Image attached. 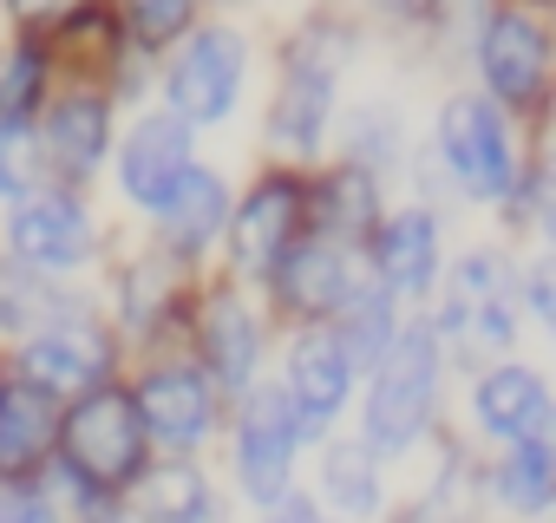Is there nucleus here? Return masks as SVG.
Wrapping results in <instances>:
<instances>
[{
  "instance_id": "nucleus-29",
  "label": "nucleus",
  "mask_w": 556,
  "mask_h": 523,
  "mask_svg": "<svg viewBox=\"0 0 556 523\" xmlns=\"http://www.w3.org/2000/svg\"><path fill=\"white\" fill-rule=\"evenodd\" d=\"M190 8L197 0H131V21H138V40H170L184 21H190Z\"/></svg>"
},
{
  "instance_id": "nucleus-15",
  "label": "nucleus",
  "mask_w": 556,
  "mask_h": 523,
  "mask_svg": "<svg viewBox=\"0 0 556 523\" xmlns=\"http://www.w3.org/2000/svg\"><path fill=\"white\" fill-rule=\"evenodd\" d=\"M348 380H354V360L341 354L334 334H308L295 354H289V412L295 425H328L348 399Z\"/></svg>"
},
{
  "instance_id": "nucleus-22",
  "label": "nucleus",
  "mask_w": 556,
  "mask_h": 523,
  "mask_svg": "<svg viewBox=\"0 0 556 523\" xmlns=\"http://www.w3.org/2000/svg\"><path fill=\"white\" fill-rule=\"evenodd\" d=\"M138 510H144V523H216V490L203 471L164 464L138 484Z\"/></svg>"
},
{
  "instance_id": "nucleus-5",
  "label": "nucleus",
  "mask_w": 556,
  "mask_h": 523,
  "mask_svg": "<svg viewBox=\"0 0 556 523\" xmlns=\"http://www.w3.org/2000/svg\"><path fill=\"white\" fill-rule=\"evenodd\" d=\"M439 334L458 341L465 354H497V347H510V276H504L497 255H465L458 269H452Z\"/></svg>"
},
{
  "instance_id": "nucleus-3",
  "label": "nucleus",
  "mask_w": 556,
  "mask_h": 523,
  "mask_svg": "<svg viewBox=\"0 0 556 523\" xmlns=\"http://www.w3.org/2000/svg\"><path fill=\"white\" fill-rule=\"evenodd\" d=\"M334 73H341V40L334 34H308L289 53L282 99H275V112H268V144L282 157H308L321 144L328 112H334Z\"/></svg>"
},
{
  "instance_id": "nucleus-14",
  "label": "nucleus",
  "mask_w": 556,
  "mask_h": 523,
  "mask_svg": "<svg viewBox=\"0 0 556 523\" xmlns=\"http://www.w3.org/2000/svg\"><path fill=\"white\" fill-rule=\"evenodd\" d=\"M478 425L504 445H530V438H549V393L530 367H491L478 380Z\"/></svg>"
},
{
  "instance_id": "nucleus-30",
  "label": "nucleus",
  "mask_w": 556,
  "mask_h": 523,
  "mask_svg": "<svg viewBox=\"0 0 556 523\" xmlns=\"http://www.w3.org/2000/svg\"><path fill=\"white\" fill-rule=\"evenodd\" d=\"M27 183V131L21 118H0V196H14Z\"/></svg>"
},
{
  "instance_id": "nucleus-13",
  "label": "nucleus",
  "mask_w": 556,
  "mask_h": 523,
  "mask_svg": "<svg viewBox=\"0 0 556 523\" xmlns=\"http://www.w3.org/2000/svg\"><path fill=\"white\" fill-rule=\"evenodd\" d=\"M184 170H190V125L184 118H138V131L125 138V164H118L125 196L157 209Z\"/></svg>"
},
{
  "instance_id": "nucleus-16",
  "label": "nucleus",
  "mask_w": 556,
  "mask_h": 523,
  "mask_svg": "<svg viewBox=\"0 0 556 523\" xmlns=\"http://www.w3.org/2000/svg\"><path fill=\"white\" fill-rule=\"evenodd\" d=\"M53 438V399L34 380H0V477H27Z\"/></svg>"
},
{
  "instance_id": "nucleus-21",
  "label": "nucleus",
  "mask_w": 556,
  "mask_h": 523,
  "mask_svg": "<svg viewBox=\"0 0 556 523\" xmlns=\"http://www.w3.org/2000/svg\"><path fill=\"white\" fill-rule=\"evenodd\" d=\"M99 157H105V105L86 99V92L53 105V118H47V164L60 177H92Z\"/></svg>"
},
{
  "instance_id": "nucleus-32",
  "label": "nucleus",
  "mask_w": 556,
  "mask_h": 523,
  "mask_svg": "<svg viewBox=\"0 0 556 523\" xmlns=\"http://www.w3.org/2000/svg\"><path fill=\"white\" fill-rule=\"evenodd\" d=\"M8 8H14L27 27H53V21H66V14L79 8V0H8Z\"/></svg>"
},
{
  "instance_id": "nucleus-10",
  "label": "nucleus",
  "mask_w": 556,
  "mask_h": 523,
  "mask_svg": "<svg viewBox=\"0 0 556 523\" xmlns=\"http://www.w3.org/2000/svg\"><path fill=\"white\" fill-rule=\"evenodd\" d=\"M131 406H138V425H144L151 438H164L170 451L203 445L210 425H216V393H210V380L190 373V367H164V373H151V380L138 386Z\"/></svg>"
},
{
  "instance_id": "nucleus-33",
  "label": "nucleus",
  "mask_w": 556,
  "mask_h": 523,
  "mask_svg": "<svg viewBox=\"0 0 556 523\" xmlns=\"http://www.w3.org/2000/svg\"><path fill=\"white\" fill-rule=\"evenodd\" d=\"M268 523H321V516H315L308 497H275V503H268Z\"/></svg>"
},
{
  "instance_id": "nucleus-11",
  "label": "nucleus",
  "mask_w": 556,
  "mask_h": 523,
  "mask_svg": "<svg viewBox=\"0 0 556 523\" xmlns=\"http://www.w3.org/2000/svg\"><path fill=\"white\" fill-rule=\"evenodd\" d=\"M478 66L504 105H530L543 92V73H549V40L530 14H497L478 40Z\"/></svg>"
},
{
  "instance_id": "nucleus-17",
  "label": "nucleus",
  "mask_w": 556,
  "mask_h": 523,
  "mask_svg": "<svg viewBox=\"0 0 556 523\" xmlns=\"http://www.w3.org/2000/svg\"><path fill=\"white\" fill-rule=\"evenodd\" d=\"M374 255H380L387 295H426L432 276H439V229H432V216L426 209H400L393 222H380Z\"/></svg>"
},
{
  "instance_id": "nucleus-34",
  "label": "nucleus",
  "mask_w": 556,
  "mask_h": 523,
  "mask_svg": "<svg viewBox=\"0 0 556 523\" xmlns=\"http://www.w3.org/2000/svg\"><path fill=\"white\" fill-rule=\"evenodd\" d=\"M400 8H432V0H400Z\"/></svg>"
},
{
  "instance_id": "nucleus-1",
  "label": "nucleus",
  "mask_w": 556,
  "mask_h": 523,
  "mask_svg": "<svg viewBox=\"0 0 556 523\" xmlns=\"http://www.w3.org/2000/svg\"><path fill=\"white\" fill-rule=\"evenodd\" d=\"M439 399V341L432 328H406L380 354V380L367 399V451H406Z\"/></svg>"
},
{
  "instance_id": "nucleus-27",
  "label": "nucleus",
  "mask_w": 556,
  "mask_h": 523,
  "mask_svg": "<svg viewBox=\"0 0 556 523\" xmlns=\"http://www.w3.org/2000/svg\"><path fill=\"white\" fill-rule=\"evenodd\" d=\"M328 222L348 229V235L374 222V183H367V170H341V177L328 183Z\"/></svg>"
},
{
  "instance_id": "nucleus-25",
  "label": "nucleus",
  "mask_w": 556,
  "mask_h": 523,
  "mask_svg": "<svg viewBox=\"0 0 556 523\" xmlns=\"http://www.w3.org/2000/svg\"><path fill=\"white\" fill-rule=\"evenodd\" d=\"M497 497L510 510H543L549 503V438H530V445H510L504 464H497Z\"/></svg>"
},
{
  "instance_id": "nucleus-8",
  "label": "nucleus",
  "mask_w": 556,
  "mask_h": 523,
  "mask_svg": "<svg viewBox=\"0 0 556 523\" xmlns=\"http://www.w3.org/2000/svg\"><path fill=\"white\" fill-rule=\"evenodd\" d=\"M295 412L282 393H255L249 412H242V432H236V471H242V490L255 503H275L289 497V471H295Z\"/></svg>"
},
{
  "instance_id": "nucleus-6",
  "label": "nucleus",
  "mask_w": 556,
  "mask_h": 523,
  "mask_svg": "<svg viewBox=\"0 0 556 523\" xmlns=\"http://www.w3.org/2000/svg\"><path fill=\"white\" fill-rule=\"evenodd\" d=\"M242 66H249V53H242V40L236 34H223V27H210V34H197L177 60H170V118H184V125H216L229 105H236V92H242Z\"/></svg>"
},
{
  "instance_id": "nucleus-18",
  "label": "nucleus",
  "mask_w": 556,
  "mask_h": 523,
  "mask_svg": "<svg viewBox=\"0 0 556 523\" xmlns=\"http://www.w3.org/2000/svg\"><path fill=\"white\" fill-rule=\"evenodd\" d=\"M275 282H282V302L295 315H334L341 295L354 289L341 242H295L282 262H275Z\"/></svg>"
},
{
  "instance_id": "nucleus-31",
  "label": "nucleus",
  "mask_w": 556,
  "mask_h": 523,
  "mask_svg": "<svg viewBox=\"0 0 556 523\" xmlns=\"http://www.w3.org/2000/svg\"><path fill=\"white\" fill-rule=\"evenodd\" d=\"M0 523H60V516L40 490H8L0 497Z\"/></svg>"
},
{
  "instance_id": "nucleus-4",
  "label": "nucleus",
  "mask_w": 556,
  "mask_h": 523,
  "mask_svg": "<svg viewBox=\"0 0 556 523\" xmlns=\"http://www.w3.org/2000/svg\"><path fill=\"white\" fill-rule=\"evenodd\" d=\"M439 151H445V170L471 196H510V183H517L510 138H504V118L484 99H452L439 112Z\"/></svg>"
},
{
  "instance_id": "nucleus-7",
  "label": "nucleus",
  "mask_w": 556,
  "mask_h": 523,
  "mask_svg": "<svg viewBox=\"0 0 556 523\" xmlns=\"http://www.w3.org/2000/svg\"><path fill=\"white\" fill-rule=\"evenodd\" d=\"M21 367H27V380H34L40 393H86V386L105 380L112 347H105V334H99L92 321H79V315H53V321H40V328L27 334Z\"/></svg>"
},
{
  "instance_id": "nucleus-20",
  "label": "nucleus",
  "mask_w": 556,
  "mask_h": 523,
  "mask_svg": "<svg viewBox=\"0 0 556 523\" xmlns=\"http://www.w3.org/2000/svg\"><path fill=\"white\" fill-rule=\"evenodd\" d=\"M203 347H210L216 380L242 393V386L255 380V360H262V328H255V315H249L236 295H223V302H210V315H203Z\"/></svg>"
},
{
  "instance_id": "nucleus-2",
  "label": "nucleus",
  "mask_w": 556,
  "mask_h": 523,
  "mask_svg": "<svg viewBox=\"0 0 556 523\" xmlns=\"http://www.w3.org/2000/svg\"><path fill=\"white\" fill-rule=\"evenodd\" d=\"M60 445H66V464L79 484L92 490H125L144 464V425H138V406L131 393H112V386H92L66 425H60Z\"/></svg>"
},
{
  "instance_id": "nucleus-24",
  "label": "nucleus",
  "mask_w": 556,
  "mask_h": 523,
  "mask_svg": "<svg viewBox=\"0 0 556 523\" xmlns=\"http://www.w3.org/2000/svg\"><path fill=\"white\" fill-rule=\"evenodd\" d=\"M321 477H328V503L348 510V516H367L380 503V477H374V451L367 445H334Z\"/></svg>"
},
{
  "instance_id": "nucleus-26",
  "label": "nucleus",
  "mask_w": 556,
  "mask_h": 523,
  "mask_svg": "<svg viewBox=\"0 0 556 523\" xmlns=\"http://www.w3.org/2000/svg\"><path fill=\"white\" fill-rule=\"evenodd\" d=\"M53 315H60V295L53 289H40L21 269H0V321H8V328H40Z\"/></svg>"
},
{
  "instance_id": "nucleus-9",
  "label": "nucleus",
  "mask_w": 556,
  "mask_h": 523,
  "mask_svg": "<svg viewBox=\"0 0 556 523\" xmlns=\"http://www.w3.org/2000/svg\"><path fill=\"white\" fill-rule=\"evenodd\" d=\"M295 229H302V190L289 177H268L229 222V255L242 276H275V262L295 248Z\"/></svg>"
},
{
  "instance_id": "nucleus-12",
  "label": "nucleus",
  "mask_w": 556,
  "mask_h": 523,
  "mask_svg": "<svg viewBox=\"0 0 556 523\" xmlns=\"http://www.w3.org/2000/svg\"><path fill=\"white\" fill-rule=\"evenodd\" d=\"M8 242L21 262L34 269H73L92 248V216L73 203V196H27L8 222Z\"/></svg>"
},
{
  "instance_id": "nucleus-19",
  "label": "nucleus",
  "mask_w": 556,
  "mask_h": 523,
  "mask_svg": "<svg viewBox=\"0 0 556 523\" xmlns=\"http://www.w3.org/2000/svg\"><path fill=\"white\" fill-rule=\"evenodd\" d=\"M164 209V242L177 248V255H197L223 222H229V196H223V177L216 170H184L177 183H170V196L157 203Z\"/></svg>"
},
{
  "instance_id": "nucleus-28",
  "label": "nucleus",
  "mask_w": 556,
  "mask_h": 523,
  "mask_svg": "<svg viewBox=\"0 0 556 523\" xmlns=\"http://www.w3.org/2000/svg\"><path fill=\"white\" fill-rule=\"evenodd\" d=\"M34 86H40V60L27 47L0 60V118H21L34 105Z\"/></svg>"
},
{
  "instance_id": "nucleus-23",
  "label": "nucleus",
  "mask_w": 556,
  "mask_h": 523,
  "mask_svg": "<svg viewBox=\"0 0 556 523\" xmlns=\"http://www.w3.org/2000/svg\"><path fill=\"white\" fill-rule=\"evenodd\" d=\"M341 354L348 360H380L387 354V341H393V295L387 289H348L341 295Z\"/></svg>"
}]
</instances>
